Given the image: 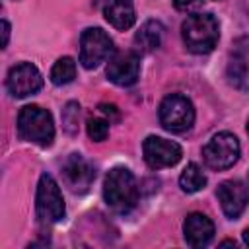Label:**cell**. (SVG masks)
Returning a JSON list of instances; mask_svg holds the SVG:
<instances>
[{
    "instance_id": "1",
    "label": "cell",
    "mask_w": 249,
    "mask_h": 249,
    "mask_svg": "<svg viewBox=\"0 0 249 249\" xmlns=\"http://www.w3.org/2000/svg\"><path fill=\"white\" fill-rule=\"evenodd\" d=\"M105 202L119 214H128L138 202V185L128 167H113L103 183Z\"/></svg>"
},
{
    "instance_id": "16",
    "label": "cell",
    "mask_w": 249,
    "mask_h": 249,
    "mask_svg": "<svg viewBox=\"0 0 249 249\" xmlns=\"http://www.w3.org/2000/svg\"><path fill=\"white\" fill-rule=\"evenodd\" d=\"M179 185L185 193H198L206 185V175L196 163H189L179 177Z\"/></svg>"
},
{
    "instance_id": "12",
    "label": "cell",
    "mask_w": 249,
    "mask_h": 249,
    "mask_svg": "<svg viewBox=\"0 0 249 249\" xmlns=\"http://www.w3.org/2000/svg\"><path fill=\"white\" fill-rule=\"evenodd\" d=\"M218 200L228 218L235 220L243 214L249 202V189L241 181H224L218 187Z\"/></svg>"
},
{
    "instance_id": "19",
    "label": "cell",
    "mask_w": 249,
    "mask_h": 249,
    "mask_svg": "<svg viewBox=\"0 0 249 249\" xmlns=\"http://www.w3.org/2000/svg\"><path fill=\"white\" fill-rule=\"evenodd\" d=\"M173 4L179 12H193L202 4V0H173Z\"/></svg>"
},
{
    "instance_id": "15",
    "label": "cell",
    "mask_w": 249,
    "mask_h": 249,
    "mask_svg": "<svg viewBox=\"0 0 249 249\" xmlns=\"http://www.w3.org/2000/svg\"><path fill=\"white\" fill-rule=\"evenodd\" d=\"M161 37H163V25L156 19H148L134 35V43H136L138 51L152 53L161 45Z\"/></svg>"
},
{
    "instance_id": "9",
    "label": "cell",
    "mask_w": 249,
    "mask_h": 249,
    "mask_svg": "<svg viewBox=\"0 0 249 249\" xmlns=\"http://www.w3.org/2000/svg\"><path fill=\"white\" fill-rule=\"evenodd\" d=\"M6 88L14 97H27L43 88V76L35 64L19 62L10 68L6 78Z\"/></svg>"
},
{
    "instance_id": "7",
    "label": "cell",
    "mask_w": 249,
    "mask_h": 249,
    "mask_svg": "<svg viewBox=\"0 0 249 249\" xmlns=\"http://www.w3.org/2000/svg\"><path fill=\"white\" fill-rule=\"evenodd\" d=\"M113 53V39L99 27H88L80 35V62L84 68H97Z\"/></svg>"
},
{
    "instance_id": "4",
    "label": "cell",
    "mask_w": 249,
    "mask_h": 249,
    "mask_svg": "<svg viewBox=\"0 0 249 249\" xmlns=\"http://www.w3.org/2000/svg\"><path fill=\"white\" fill-rule=\"evenodd\" d=\"M35 210L41 224L51 226L64 218V198L60 193L58 183L53 179V175L43 173L37 185V196H35Z\"/></svg>"
},
{
    "instance_id": "14",
    "label": "cell",
    "mask_w": 249,
    "mask_h": 249,
    "mask_svg": "<svg viewBox=\"0 0 249 249\" xmlns=\"http://www.w3.org/2000/svg\"><path fill=\"white\" fill-rule=\"evenodd\" d=\"M103 16L115 29H128L136 21L134 2L132 0H105L103 2Z\"/></svg>"
},
{
    "instance_id": "23",
    "label": "cell",
    "mask_w": 249,
    "mask_h": 249,
    "mask_svg": "<svg viewBox=\"0 0 249 249\" xmlns=\"http://www.w3.org/2000/svg\"><path fill=\"white\" fill-rule=\"evenodd\" d=\"M220 245H222V247H226V245H235V241H231V239H226V241H222Z\"/></svg>"
},
{
    "instance_id": "22",
    "label": "cell",
    "mask_w": 249,
    "mask_h": 249,
    "mask_svg": "<svg viewBox=\"0 0 249 249\" xmlns=\"http://www.w3.org/2000/svg\"><path fill=\"white\" fill-rule=\"evenodd\" d=\"M243 241H245V245H249V228L243 231Z\"/></svg>"
},
{
    "instance_id": "6",
    "label": "cell",
    "mask_w": 249,
    "mask_h": 249,
    "mask_svg": "<svg viewBox=\"0 0 249 249\" xmlns=\"http://www.w3.org/2000/svg\"><path fill=\"white\" fill-rule=\"evenodd\" d=\"M239 152H241V148H239V140L235 134L218 132L202 148V158L208 167L222 171V169L231 167L239 160Z\"/></svg>"
},
{
    "instance_id": "20",
    "label": "cell",
    "mask_w": 249,
    "mask_h": 249,
    "mask_svg": "<svg viewBox=\"0 0 249 249\" xmlns=\"http://www.w3.org/2000/svg\"><path fill=\"white\" fill-rule=\"evenodd\" d=\"M99 111H101L103 115H107V117L113 115L115 119H119V111H117V107H115L113 103H101V105H99Z\"/></svg>"
},
{
    "instance_id": "3",
    "label": "cell",
    "mask_w": 249,
    "mask_h": 249,
    "mask_svg": "<svg viewBox=\"0 0 249 249\" xmlns=\"http://www.w3.org/2000/svg\"><path fill=\"white\" fill-rule=\"evenodd\" d=\"M18 132L23 140L39 144L43 148L51 146L54 140V123L47 109L39 105H25L18 115Z\"/></svg>"
},
{
    "instance_id": "11",
    "label": "cell",
    "mask_w": 249,
    "mask_h": 249,
    "mask_svg": "<svg viewBox=\"0 0 249 249\" xmlns=\"http://www.w3.org/2000/svg\"><path fill=\"white\" fill-rule=\"evenodd\" d=\"M140 74V58L132 51L115 54L107 64V78L117 86H132Z\"/></svg>"
},
{
    "instance_id": "17",
    "label": "cell",
    "mask_w": 249,
    "mask_h": 249,
    "mask_svg": "<svg viewBox=\"0 0 249 249\" xmlns=\"http://www.w3.org/2000/svg\"><path fill=\"white\" fill-rule=\"evenodd\" d=\"M74 78H76V62H74V58L62 56V58H58L53 64V68H51V82L54 86L70 84Z\"/></svg>"
},
{
    "instance_id": "18",
    "label": "cell",
    "mask_w": 249,
    "mask_h": 249,
    "mask_svg": "<svg viewBox=\"0 0 249 249\" xmlns=\"http://www.w3.org/2000/svg\"><path fill=\"white\" fill-rule=\"evenodd\" d=\"M88 136L95 142H103L109 136V121L101 117H91L88 121Z\"/></svg>"
},
{
    "instance_id": "13",
    "label": "cell",
    "mask_w": 249,
    "mask_h": 249,
    "mask_svg": "<svg viewBox=\"0 0 249 249\" xmlns=\"http://www.w3.org/2000/svg\"><path fill=\"white\" fill-rule=\"evenodd\" d=\"M183 235L191 247H204L214 237V224L206 214L193 212L183 222Z\"/></svg>"
},
{
    "instance_id": "21",
    "label": "cell",
    "mask_w": 249,
    "mask_h": 249,
    "mask_svg": "<svg viewBox=\"0 0 249 249\" xmlns=\"http://www.w3.org/2000/svg\"><path fill=\"white\" fill-rule=\"evenodd\" d=\"M2 35H4L2 47H6V45H8V39H10V23H8L6 19H2Z\"/></svg>"
},
{
    "instance_id": "8",
    "label": "cell",
    "mask_w": 249,
    "mask_h": 249,
    "mask_svg": "<svg viewBox=\"0 0 249 249\" xmlns=\"http://www.w3.org/2000/svg\"><path fill=\"white\" fill-rule=\"evenodd\" d=\"M142 152H144V160L152 169H163V167H171L175 165L181 156L183 150L177 142L161 138V136H148L142 144Z\"/></svg>"
},
{
    "instance_id": "24",
    "label": "cell",
    "mask_w": 249,
    "mask_h": 249,
    "mask_svg": "<svg viewBox=\"0 0 249 249\" xmlns=\"http://www.w3.org/2000/svg\"><path fill=\"white\" fill-rule=\"evenodd\" d=\"M247 134H249V123H247Z\"/></svg>"
},
{
    "instance_id": "10",
    "label": "cell",
    "mask_w": 249,
    "mask_h": 249,
    "mask_svg": "<svg viewBox=\"0 0 249 249\" xmlns=\"http://www.w3.org/2000/svg\"><path fill=\"white\" fill-rule=\"evenodd\" d=\"M62 179L72 193H86L95 179V169L80 154H70L62 163Z\"/></svg>"
},
{
    "instance_id": "2",
    "label": "cell",
    "mask_w": 249,
    "mask_h": 249,
    "mask_svg": "<svg viewBox=\"0 0 249 249\" xmlns=\"http://www.w3.org/2000/svg\"><path fill=\"white\" fill-rule=\"evenodd\" d=\"M185 47L195 54L210 53L220 39V25L212 14H193L181 25Z\"/></svg>"
},
{
    "instance_id": "5",
    "label": "cell",
    "mask_w": 249,
    "mask_h": 249,
    "mask_svg": "<svg viewBox=\"0 0 249 249\" xmlns=\"http://www.w3.org/2000/svg\"><path fill=\"white\" fill-rule=\"evenodd\" d=\"M160 123L169 132H185L195 123V107L189 97L181 93H169L160 103Z\"/></svg>"
}]
</instances>
